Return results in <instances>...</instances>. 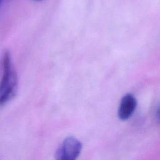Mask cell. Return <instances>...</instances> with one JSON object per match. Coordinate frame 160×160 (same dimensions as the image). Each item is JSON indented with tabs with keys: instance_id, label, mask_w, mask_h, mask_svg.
I'll return each instance as SVG.
<instances>
[{
	"instance_id": "4",
	"label": "cell",
	"mask_w": 160,
	"mask_h": 160,
	"mask_svg": "<svg viewBox=\"0 0 160 160\" xmlns=\"http://www.w3.org/2000/svg\"><path fill=\"white\" fill-rule=\"evenodd\" d=\"M1 1H2V0H0V4H1Z\"/></svg>"
},
{
	"instance_id": "2",
	"label": "cell",
	"mask_w": 160,
	"mask_h": 160,
	"mask_svg": "<svg viewBox=\"0 0 160 160\" xmlns=\"http://www.w3.org/2000/svg\"><path fill=\"white\" fill-rule=\"evenodd\" d=\"M82 144L73 136L66 138L62 142L56 154V160H76L81 154Z\"/></svg>"
},
{
	"instance_id": "5",
	"label": "cell",
	"mask_w": 160,
	"mask_h": 160,
	"mask_svg": "<svg viewBox=\"0 0 160 160\" xmlns=\"http://www.w3.org/2000/svg\"><path fill=\"white\" fill-rule=\"evenodd\" d=\"M36 1H41V0H36Z\"/></svg>"
},
{
	"instance_id": "3",
	"label": "cell",
	"mask_w": 160,
	"mask_h": 160,
	"mask_svg": "<svg viewBox=\"0 0 160 160\" xmlns=\"http://www.w3.org/2000/svg\"><path fill=\"white\" fill-rule=\"evenodd\" d=\"M137 106V100L134 96L128 93L121 100L118 108V115L119 119L126 121L130 118L134 112Z\"/></svg>"
},
{
	"instance_id": "1",
	"label": "cell",
	"mask_w": 160,
	"mask_h": 160,
	"mask_svg": "<svg viewBox=\"0 0 160 160\" xmlns=\"http://www.w3.org/2000/svg\"><path fill=\"white\" fill-rule=\"evenodd\" d=\"M2 74L0 79V106L6 104L16 96L18 79L11 54L6 51L2 59Z\"/></svg>"
}]
</instances>
